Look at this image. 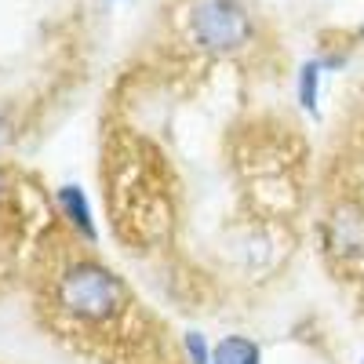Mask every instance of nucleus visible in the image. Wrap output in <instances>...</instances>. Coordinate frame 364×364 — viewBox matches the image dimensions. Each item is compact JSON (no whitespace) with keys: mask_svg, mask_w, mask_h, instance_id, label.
I'll use <instances>...</instances> for the list:
<instances>
[{"mask_svg":"<svg viewBox=\"0 0 364 364\" xmlns=\"http://www.w3.org/2000/svg\"><path fill=\"white\" fill-rule=\"evenodd\" d=\"M55 306L80 328H109L128 314L132 291L109 266L95 259H77L58 273Z\"/></svg>","mask_w":364,"mask_h":364,"instance_id":"nucleus-1","label":"nucleus"},{"mask_svg":"<svg viewBox=\"0 0 364 364\" xmlns=\"http://www.w3.org/2000/svg\"><path fill=\"white\" fill-rule=\"evenodd\" d=\"M186 33L204 55H237L255 41V15L245 0H193L186 8Z\"/></svg>","mask_w":364,"mask_h":364,"instance_id":"nucleus-2","label":"nucleus"},{"mask_svg":"<svg viewBox=\"0 0 364 364\" xmlns=\"http://www.w3.org/2000/svg\"><path fill=\"white\" fill-rule=\"evenodd\" d=\"M55 208L58 215L66 219V226L87 240V245H95L99 240V223H95V208H91V197L84 186H77V182H63V186L55 190Z\"/></svg>","mask_w":364,"mask_h":364,"instance_id":"nucleus-3","label":"nucleus"},{"mask_svg":"<svg viewBox=\"0 0 364 364\" xmlns=\"http://www.w3.org/2000/svg\"><path fill=\"white\" fill-rule=\"evenodd\" d=\"M331 245L339 252H364V208L360 204H339L331 215Z\"/></svg>","mask_w":364,"mask_h":364,"instance_id":"nucleus-4","label":"nucleus"},{"mask_svg":"<svg viewBox=\"0 0 364 364\" xmlns=\"http://www.w3.org/2000/svg\"><path fill=\"white\" fill-rule=\"evenodd\" d=\"M211 364H262V346L248 336H223L211 343Z\"/></svg>","mask_w":364,"mask_h":364,"instance_id":"nucleus-5","label":"nucleus"},{"mask_svg":"<svg viewBox=\"0 0 364 364\" xmlns=\"http://www.w3.org/2000/svg\"><path fill=\"white\" fill-rule=\"evenodd\" d=\"M324 73L328 70H324L321 58H306V63L299 66V73H295V102L306 109L310 117L321 113V77Z\"/></svg>","mask_w":364,"mask_h":364,"instance_id":"nucleus-6","label":"nucleus"},{"mask_svg":"<svg viewBox=\"0 0 364 364\" xmlns=\"http://www.w3.org/2000/svg\"><path fill=\"white\" fill-rule=\"evenodd\" d=\"M182 350H186L190 364H211V343L200 331H186V336H182Z\"/></svg>","mask_w":364,"mask_h":364,"instance_id":"nucleus-7","label":"nucleus"},{"mask_svg":"<svg viewBox=\"0 0 364 364\" xmlns=\"http://www.w3.org/2000/svg\"><path fill=\"white\" fill-rule=\"evenodd\" d=\"M4 190H8V182H4V171H0V197H4Z\"/></svg>","mask_w":364,"mask_h":364,"instance_id":"nucleus-8","label":"nucleus"},{"mask_svg":"<svg viewBox=\"0 0 364 364\" xmlns=\"http://www.w3.org/2000/svg\"><path fill=\"white\" fill-rule=\"evenodd\" d=\"M357 37H360V41H364V22H360V26H357Z\"/></svg>","mask_w":364,"mask_h":364,"instance_id":"nucleus-9","label":"nucleus"},{"mask_svg":"<svg viewBox=\"0 0 364 364\" xmlns=\"http://www.w3.org/2000/svg\"><path fill=\"white\" fill-rule=\"evenodd\" d=\"M360 364H364V360H360Z\"/></svg>","mask_w":364,"mask_h":364,"instance_id":"nucleus-10","label":"nucleus"}]
</instances>
